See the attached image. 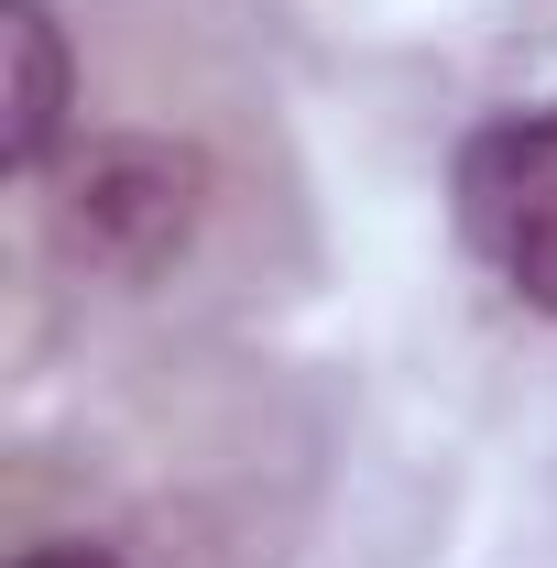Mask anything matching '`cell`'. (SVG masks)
<instances>
[{"instance_id":"obj_1","label":"cell","mask_w":557,"mask_h":568,"mask_svg":"<svg viewBox=\"0 0 557 568\" xmlns=\"http://www.w3.org/2000/svg\"><path fill=\"white\" fill-rule=\"evenodd\" d=\"M459 219H470V241L503 263V284L557 317V110L492 121L459 153Z\"/></svg>"},{"instance_id":"obj_2","label":"cell","mask_w":557,"mask_h":568,"mask_svg":"<svg viewBox=\"0 0 557 568\" xmlns=\"http://www.w3.org/2000/svg\"><path fill=\"white\" fill-rule=\"evenodd\" d=\"M186 219H198V164H186V153H164V142H110V153H88V175H77V230H88L99 252L164 263V252L186 241Z\"/></svg>"},{"instance_id":"obj_3","label":"cell","mask_w":557,"mask_h":568,"mask_svg":"<svg viewBox=\"0 0 557 568\" xmlns=\"http://www.w3.org/2000/svg\"><path fill=\"white\" fill-rule=\"evenodd\" d=\"M0 55H11L0 153H11V164H44V153H55V121H67V44H55V11H44V0H0Z\"/></svg>"},{"instance_id":"obj_4","label":"cell","mask_w":557,"mask_h":568,"mask_svg":"<svg viewBox=\"0 0 557 568\" xmlns=\"http://www.w3.org/2000/svg\"><path fill=\"white\" fill-rule=\"evenodd\" d=\"M22 568H110V558H99V547H33Z\"/></svg>"}]
</instances>
